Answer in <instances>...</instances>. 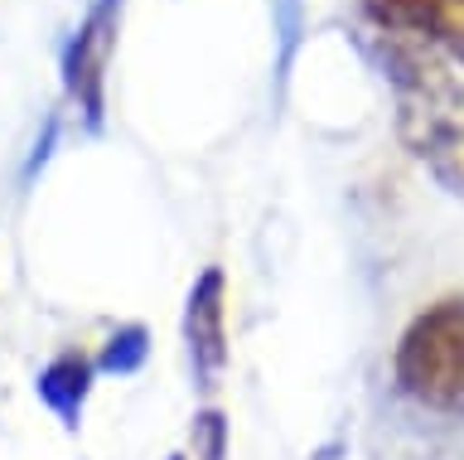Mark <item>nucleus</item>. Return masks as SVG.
Returning a JSON list of instances; mask_svg holds the SVG:
<instances>
[{
	"label": "nucleus",
	"mask_w": 464,
	"mask_h": 460,
	"mask_svg": "<svg viewBox=\"0 0 464 460\" xmlns=\"http://www.w3.org/2000/svg\"><path fill=\"white\" fill-rule=\"evenodd\" d=\"M232 455V422L218 402H203L188 416V460H227Z\"/></svg>",
	"instance_id": "8"
},
{
	"label": "nucleus",
	"mask_w": 464,
	"mask_h": 460,
	"mask_svg": "<svg viewBox=\"0 0 464 460\" xmlns=\"http://www.w3.org/2000/svg\"><path fill=\"white\" fill-rule=\"evenodd\" d=\"M377 34L416 39L445 59L464 64V0H362Z\"/></svg>",
	"instance_id": "5"
},
{
	"label": "nucleus",
	"mask_w": 464,
	"mask_h": 460,
	"mask_svg": "<svg viewBox=\"0 0 464 460\" xmlns=\"http://www.w3.org/2000/svg\"><path fill=\"white\" fill-rule=\"evenodd\" d=\"M97 378L102 373L92 364V354L78 349V344H68V349H58L49 364L34 373V397L63 431H78L82 416H87V402H92Z\"/></svg>",
	"instance_id": "6"
},
{
	"label": "nucleus",
	"mask_w": 464,
	"mask_h": 460,
	"mask_svg": "<svg viewBox=\"0 0 464 460\" xmlns=\"http://www.w3.org/2000/svg\"><path fill=\"white\" fill-rule=\"evenodd\" d=\"M179 339L188 358V378L203 402H213V393L223 387L232 368V329H227V271L223 267H203L184 291L179 310Z\"/></svg>",
	"instance_id": "4"
},
{
	"label": "nucleus",
	"mask_w": 464,
	"mask_h": 460,
	"mask_svg": "<svg viewBox=\"0 0 464 460\" xmlns=\"http://www.w3.org/2000/svg\"><path fill=\"white\" fill-rule=\"evenodd\" d=\"M92 364L102 378H136V373L150 364V329L140 320H126L116 325L107 339H102V349L92 354Z\"/></svg>",
	"instance_id": "7"
},
{
	"label": "nucleus",
	"mask_w": 464,
	"mask_h": 460,
	"mask_svg": "<svg viewBox=\"0 0 464 460\" xmlns=\"http://www.w3.org/2000/svg\"><path fill=\"white\" fill-rule=\"evenodd\" d=\"M377 64L397 97V136L445 194L464 199V78L435 49L401 34H377Z\"/></svg>",
	"instance_id": "1"
},
{
	"label": "nucleus",
	"mask_w": 464,
	"mask_h": 460,
	"mask_svg": "<svg viewBox=\"0 0 464 460\" xmlns=\"http://www.w3.org/2000/svg\"><path fill=\"white\" fill-rule=\"evenodd\" d=\"M165 460H188V455H184V451H174V455H165Z\"/></svg>",
	"instance_id": "9"
},
{
	"label": "nucleus",
	"mask_w": 464,
	"mask_h": 460,
	"mask_svg": "<svg viewBox=\"0 0 464 460\" xmlns=\"http://www.w3.org/2000/svg\"><path fill=\"white\" fill-rule=\"evenodd\" d=\"M126 0H87L82 20L72 24L63 54H58V78H63V103L82 122V132L102 136L107 126V73L111 54L121 39Z\"/></svg>",
	"instance_id": "3"
},
{
	"label": "nucleus",
	"mask_w": 464,
	"mask_h": 460,
	"mask_svg": "<svg viewBox=\"0 0 464 460\" xmlns=\"http://www.w3.org/2000/svg\"><path fill=\"white\" fill-rule=\"evenodd\" d=\"M392 387L430 416H464V296L420 306L392 349Z\"/></svg>",
	"instance_id": "2"
}]
</instances>
